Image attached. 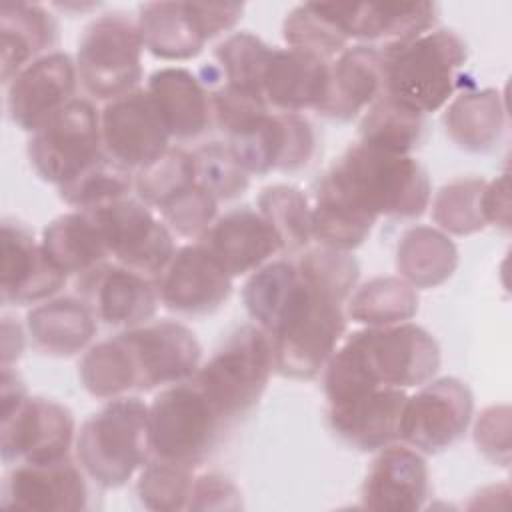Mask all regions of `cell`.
Returning a JSON list of instances; mask_svg holds the SVG:
<instances>
[{"mask_svg":"<svg viewBox=\"0 0 512 512\" xmlns=\"http://www.w3.org/2000/svg\"><path fill=\"white\" fill-rule=\"evenodd\" d=\"M296 268V284L268 336L274 370L310 380L324 370L344 336V302L358 282L360 266L346 250L318 246L308 250Z\"/></svg>","mask_w":512,"mask_h":512,"instance_id":"1","label":"cell"},{"mask_svg":"<svg viewBox=\"0 0 512 512\" xmlns=\"http://www.w3.org/2000/svg\"><path fill=\"white\" fill-rule=\"evenodd\" d=\"M440 348L430 332L402 322L350 334L324 366L328 404L374 388H412L434 378Z\"/></svg>","mask_w":512,"mask_h":512,"instance_id":"2","label":"cell"},{"mask_svg":"<svg viewBox=\"0 0 512 512\" xmlns=\"http://www.w3.org/2000/svg\"><path fill=\"white\" fill-rule=\"evenodd\" d=\"M318 186L376 220L420 216L432 196L428 172L416 158L362 142L346 148Z\"/></svg>","mask_w":512,"mask_h":512,"instance_id":"3","label":"cell"},{"mask_svg":"<svg viewBox=\"0 0 512 512\" xmlns=\"http://www.w3.org/2000/svg\"><path fill=\"white\" fill-rule=\"evenodd\" d=\"M74 454L94 484L124 486L152 456L148 406L134 396L112 398L80 426Z\"/></svg>","mask_w":512,"mask_h":512,"instance_id":"4","label":"cell"},{"mask_svg":"<svg viewBox=\"0 0 512 512\" xmlns=\"http://www.w3.org/2000/svg\"><path fill=\"white\" fill-rule=\"evenodd\" d=\"M384 94L426 114L452 96L466 62L464 40L446 28L430 30L408 44L382 50Z\"/></svg>","mask_w":512,"mask_h":512,"instance_id":"5","label":"cell"},{"mask_svg":"<svg viewBox=\"0 0 512 512\" xmlns=\"http://www.w3.org/2000/svg\"><path fill=\"white\" fill-rule=\"evenodd\" d=\"M0 454L6 466L50 462L70 454L76 440L72 412L50 398L28 396L10 368L2 370Z\"/></svg>","mask_w":512,"mask_h":512,"instance_id":"6","label":"cell"},{"mask_svg":"<svg viewBox=\"0 0 512 512\" xmlns=\"http://www.w3.org/2000/svg\"><path fill=\"white\" fill-rule=\"evenodd\" d=\"M274 370L270 336L256 324L240 326L198 368L192 380L226 424L248 414L260 400Z\"/></svg>","mask_w":512,"mask_h":512,"instance_id":"7","label":"cell"},{"mask_svg":"<svg viewBox=\"0 0 512 512\" xmlns=\"http://www.w3.org/2000/svg\"><path fill=\"white\" fill-rule=\"evenodd\" d=\"M148 426L154 456L198 466L216 446L226 422L190 378L154 396Z\"/></svg>","mask_w":512,"mask_h":512,"instance_id":"8","label":"cell"},{"mask_svg":"<svg viewBox=\"0 0 512 512\" xmlns=\"http://www.w3.org/2000/svg\"><path fill=\"white\" fill-rule=\"evenodd\" d=\"M142 38L134 20L122 12L94 18L76 50V72L96 100H114L138 88L142 80Z\"/></svg>","mask_w":512,"mask_h":512,"instance_id":"9","label":"cell"},{"mask_svg":"<svg viewBox=\"0 0 512 512\" xmlns=\"http://www.w3.org/2000/svg\"><path fill=\"white\" fill-rule=\"evenodd\" d=\"M104 154L100 112L84 98L70 100L38 126L28 140L36 174L58 188L74 180Z\"/></svg>","mask_w":512,"mask_h":512,"instance_id":"10","label":"cell"},{"mask_svg":"<svg viewBox=\"0 0 512 512\" xmlns=\"http://www.w3.org/2000/svg\"><path fill=\"white\" fill-rule=\"evenodd\" d=\"M86 212L118 264L156 280L172 260L176 252L172 232L144 202L126 196Z\"/></svg>","mask_w":512,"mask_h":512,"instance_id":"11","label":"cell"},{"mask_svg":"<svg viewBox=\"0 0 512 512\" xmlns=\"http://www.w3.org/2000/svg\"><path fill=\"white\" fill-rule=\"evenodd\" d=\"M474 396L452 376L430 380L406 398L400 440L424 454H436L460 440L472 420Z\"/></svg>","mask_w":512,"mask_h":512,"instance_id":"12","label":"cell"},{"mask_svg":"<svg viewBox=\"0 0 512 512\" xmlns=\"http://www.w3.org/2000/svg\"><path fill=\"white\" fill-rule=\"evenodd\" d=\"M132 362L136 390L190 380L202 360V348L194 332L176 320L146 322L118 334Z\"/></svg>","mask_w":512,"mask_h":512,"instance_id":"13","label":"cell"},{"mask_svg":"<svg viewBox=\"0 0 512 512\" xmlns=\"http://www.w3.org/2000/svg\"><path fill=\"white\" fill-rule=\"evenodd\" d=\"M100 130L104 154L136 172L158 160L170 142L164 120L146 88L106 102L100 112Z\"/></svg>","mask_w":512,"mask_h":512,"instance_id":"14","label":"cell"},{"mask_svg":"<svg viewBox=\"0 0 512 512\" xmlns=\"http://www.w3.org/2000/svg\"><path fill=\"white\" fill-rule=\"evenodd\" d=\"M228 146L248 174L294 172L314 156L316 134L300 114L268 112L250 128L232 136Z\"/></svg>","mask_w":512,"mask_h":512,"instance_id":"15","label":"cell"},{"mask_svg":"<svg viewBox=\"0 0 512 512\" xmlns=\"http://www.w3.org/2000/svg\"><path fill=\"white\" fill-rule=\"evenodd\" d=\"M76 290L96 320L114 328H136L158 310L156 280L118 262H104L78 276Z\"/></svg>","mask_w":512,"mask_h":512,"instance_id":"16","label":"cell"},{"mask_svg":"<svg viewBox=\"0 0 512 512\" xmlns=\"http://www.w3.org/2000/svg\"><path fill=\"white\" fill-rule=\"evenodd\" d=\"M2 506L30 512H74L88 504L86 474L68 456L50 462H24L2 482Z\"/></svg>","mask_w":512,"mask_h":512,"instance_id":"17","label":"cell"},{"mask_svg":"<svg viewBox=\"0 0 512 512\" xmlns=\"http://www.w3.org/2000/svg\"><path fill=\"white\" fill-rule=\"evenodd\" d=\"M160 302L178 314L202 316L218 310L232 292V276L198 242L174 252L156 278Z\"/></svg>","mask_w":512,"mask_h":512,"instance_id":"18","label":"cell"},{"mask_svg":"<svg viewBox=\"0 0 512 512\" xmlns=\"http://www.w3.org/2000/svg\"><path fill=\"white\" fill-rule=\"evenodd\" d=\"M76 82V62L68 54L54 50L36 58L8 82L6 108L10 120L22 130L34 132L74 100Z\"/></svg>","mask_w":512,"mask_h":512,"instance_id":"19","label":"cell"},{"mask_svg":"<svg viewBox=\"0 0 512 512\" xmlns=\"http://www.w3.org/2000/svg\"><path fill=\"white\" fill-rule=\"evenodd\" d=\"M66 282L34 240L18 222H2L0 236V294L4 304H34L48 300Z\"/></svg>","mask_w":512,"mask_h":512,"instance_id":"20","label":"cell"},{"mask_svg":"<svg viewBox=\"0 0 512 512\" xmlns=\"http://www.w3.org/2000/svg\"><path fill=\"white\" fill-rule=\"evenodd\" d=\"M430 496L424 456L408 444H388L374 458L364 484L362 506L386 512H412Z\"/></svg>","mask_w":512,"mask_h":512,"instance_id":"21","label":"cell"},{"mask_svg":"<svg viewBox=\"0 0 512 512\" xmlns=\"http://www.w3.org/2000/svg\"><path fill=\"white\" fill-rule=\"evenodd\" d=\"M402 388H374L330 404L332 430L362 452H376L400 440L406 404Z\"/></svg>","mask_w":512,"mask_h":512,"instance_id":"22","label":"cell"},{"mask_svg":"<svg viewBox=\"0 0 512 512\" xmlns=\"http://www.w3.org/2000/svg\"><path fill=\"white\" fill-rule=\"evenodd\" d=\"M198 242L232 278L258 270L274 254L282 252L272 226L258 210L248 206L216 218Z\"/></svg>","mask_w":512,"mask_h":512,"instance_id":"23","label":"cell"},{"mask_svg":"<svg viewBox=\"0 0 512 512\" xmlns=\"http://www.w3.org/2000/svg\"><path fill=\"white\" fill-rule=\"evenodd\" d=\"M436 10L434 2H338L348 38L362 40L378 50L398 48L430 32Z\"/></svg>","mask_w":512,"mask_h":512,"instance_id":"24","label":"cell"},{"mask_svg":"<svg viewBox=\"0 0 512 512\" xmlns=\"http://www.w3.org/2000/svg\"><path fill=\"white\" fill-rule=\"evenodd\" d=\"M384 94L382 50L358 44L330 62L328 86L318 114L332 120H352Z\"/></svg>","mask_w":512,"mask_h":512,"instance_id":"25","label":"cell"},{"mask_svg":"<svg viewBox=\"0 0 512 512\" xmlns=\"http://www.w3.org/2000/svg\"><path fill=\"white\" fill-rule=\"evenodd\" d=\"M330 62L296 48H272L264 68L262 94L278 112L318 108L328 86Z\"/></svg>","mask_w":512,"mask_h":512,"instance_id":"26","label":"cell"},{"mask_svg":"<svg viewBox=\"0 0 512 512\" xmlns=\"http://www.w3.org/2000/svg\"><path fill=\"white\" fill-rule=\"evenodd\" d=\"M146 92L160 112L170 138L192 140L212 124L210 90L190 70L168 66L156 70Z\"/></svg>","mask_w":512,"mask_h":512,"instance_id":"27","label":"cell"},{"mask_svg":"<svg viewBox=\"0 0 512 512\" xmlns=\"http://www.w3.org/2000/svg\"><path fill=\"white\" fill-rule=\"evenodd\" d=\"M58 44L56 18L34 2H4L0 6V64L8 84L36 58L54 52Z\"/></svg>","mask_w":512,"mask_h":512,"instance_id":"28","label":"cell"},{"mask_svg":"<svg viewBox=\"0 0 512 512\" xmlns=\"http://www.w3.org/2000/svg\"><path fill=\"white\" fill-rule=\"evenodd\" d=\"M26 330L36 350L48 356H74L96 334V316L76 296L48 298L26 314Z\"/></svg>","mask_w":512,"mask_h":512,"instance_id":"29","label":"cell"},{"mask_svg":"<svg viewBox=\"0 0 512 512\" xmlns=\"http://www.w3.org/2000/svg\"><path fill=\"white\" fill-rule=\"evenodd\" d=\"M144 48L162 60H188L208 42L194 16L192 2H146L136 20Z\"/></svg>","mask_w":512,"mask_h":512,"instance_id":"30","label":"cell"},{"mask_svg":"<svg viewBox=\"0 0 512 512\" xmlns=\"http://www.w3.org/2000/svg\"><path fill=\"white\" fill-rule=\"evenodd\" d=\"M40 246L48 260L66 276L84 272L108 262V248L102 234L86 210H76L52 220L44 232Z\"/></svg>","mask_w":512,"mask_h":512,"instance_id":"31","label":"cell"},{"mask_svg":"<svg viewBox=\"0 0 512 512\" xmlns=\"http://www.w3.org/2000/svg\"><path fill=\"white\" fill-rule=\"evenodd\" d=\"M506 124V108L498 90H466L444 112V128L450 140L468 152H486L500 140Z\"/></svg>","mask_w":512,"mask_h":512,"instance_id":"32","label":"cell"},{"mask_svg":"<svg viewBox=\"0 0 512 512\" xmlns=\"http://www.w3.org/2000/svg\"><path fill=\"white\" fill-rule=\"evenodd\" d=\"M456 266V244L438 228L414 226L402 234L396 246V270L414 288L440 286Z\"/></svg>","mask_w":512,"mask_h":512,"instance_id":"33","label":"cell"},{"mask_svg":"<svg viewBox=\"0 0 512 512\" xmlns=\"http://www.w3.org/2000/svg\"><path fill=\"white\" fill-rule=\"evenodd\" d=\"M288 48L310 52L332 62L348 48L338 2H306L292 8L282 24Z\"/></svg>","mask_w":512,"mask_h":512,"instance_id":"34","label":"cell"},{"mask_svg":"<svg viewBox=\"0 0 512 512\" xmlns=\"http://www.w3.org/2000/svg\"><path fill=\"white\" fill-rule=\"evenodd\" d=\"M358 134V142L366 146L394 154H410L422 140L424 114L382 94L364 112Z\"/></svg>","mask_w":512,"mask_h":512,"instance_id":"35","label":"cell"},{"mask_svg":"<svg viewBox=\"0 0 512 512\" xmlns=\"http://www.w3.org/2000/svg\"><path fill=\"white\" fill-rule=\"evenodd\" d=\"M346 312L358 324L394 326L416 316L418 294L400 276H378L350 296Z\"/></svg>","mask_w":512,"mask_h":512,"instance_id":"36","label":"cell"},{"mask_svg":"<svg viewBox=\"0 0 512 512\" xmlns=\"http://www.w3.org/2000/svg\"><path fill=\"white\" fill-rule=\"evenodd\" d=\"M258 212L272 226L282 252H296L312 238V206L306 194L290 184L266 186L258 196Z\"/></svg>","mask_w":512,"mask_h":512,"instance_id":"37","label":"cell"},{"mask_svg":"<svg viewBox=\"0 0 512 512\" xmlns=\"http://www.w3.org/2000/svg\"><path fill=\"white\" fill-rule=\"evenodd\" d=\"M376 218L356 210L336 194L316 186L312 206V238L320 246L336 250H354L372 232Z\"/></svg>","mask_w":512,"mask_h":512,"instance_id":"38","label":"cell"},{"mask_svg":"<svg viewBox=\"0 0 512 512\" xmlns=\"http://www.w3.org/2000/svg\"><path fill=\"white\" fill-rule=\"evenodd\" d=\"M78 376L84 390L96 398H118L136 390L132 362L120 336L90 346L78 364Z\"/></svg>","mask_w":512,"mask_h":512,"instance_id":"39","label":"cell"},{"mask_svg":"<svg viewBox=\"0 0 512 512\" xmlns=\"http://www.w3.org/2000/svg\"><path fill=\"white\" fill-rule=\"evenodd\" d=\"M194 478L196 466L152 454L140 470L136 494L146 508L156 512L188 510Z\"/></svg>","mask_w":512,"mask_h":512,"instance_id":"40","label":"cell"},{"mask_svg":"<svg viewBox=\"0 0 512 512\" xmlns=\"http://www.w3.org/2000/svg\"><path fill=\"white\" fill-rule=\"evenodd\" d=\"M298 268L296 262L272 260L262 264L250 274L242 288V302L248 316L262 328L266 334L272 332L282 306L296 284Z\"/></svg>","mask_w":512,"mask_h":512,"instance_id":"41","label":"cell"},{"mask_svg":"<svg viewBox=\"0 0 512 512\" xmlns=\"http://www.w3.org/2000/svg\"><path fill=\"white\" fill-rule=\"evenodd\" d=\"M484 178H456L444 184L432 200V220L442 232L466 236L486 228Z\"/></svg>","mask_w":512,"mask_h":512,"instance_id":"42","label":"cell"},{"mask_svg":"<svg viewBox=\"0 0 512 512\" xmlns=\"http://www.w3.org/2000/svg\"><path fill=\"white\" fill-rule=\"evenodd\" d=\"M134 188L132 170L120 166L106 154H102L94 164L80 172L74 180L58 188L60 198L74 206L76 210H92L108 202L126 198Z\"/></svg>","mask_w":512,"mask_h":512,"instance_id":"43","label":"cell"},{"mask_svg":"<svg viewBox=\"0 0 512 512\" xmlns=\"http://www.w3.org/2000/svg\"><path fill=\"white\" fill-rule=\"evenodd\" d=\"M270 52L272 48L258 36L250 32H236L216 46L214 56L222 68L226 86L264 98L262 78Z\"/></svg>","mask_w":512,"mask_h":512,"instance_id":"44","label":"cell"},{"mask_svg":"<svg viewBox=\"0 0 512 512\" xmlns=\"http://www.w3.org/2000/svg\"><path fill=\"white\" fill-rule=\"evenodd\" d=\"M192 184H196L194 158L182 148H168L158 160L134 174L138 200L156 210Z\"/></svg>","mask_w":512,"mask_h":512,"instance_id":"45","label":"cell"},{"mask_svg":"<svg viewBox=\"0 0 512 512\" xmlns=\"http://www.w3.org/2000/svg\"><path fill=\"white\" fill-rule=\"evenodd\" d=\"M196 182L218 202L242 196L250 184V174L240 166L234 152L224 142H208L192 152Z\"/></svg>","mask_w":512,"mask_h":512,"instance_id":"46","label":"cell"},{"mask_svg":"<svg viewBox=\"0 0 512 512\" xmlns=\"http://www.w3.org/2000/svg\"><path fill=\"white\" fill-rule=\"evenodd\" d=\"M218 200L198 182L158 208L170 232L184 238H200L216 220Z\"/></svg>","mask_w":512,"mask_h":512,"instance_id":"47","label":"cell"},{"mask_svg":"<svg viewBox=\"0 0 512 512\" xmlns=\"http://www.w3.org/2000/svg\"><path fill=\"white\" fill-rule=\"evenodd\" d=\"M212 98V120L222 132L230 138L250 128L256 120L270 112V106L264 98L240 92L226 84L210 92Z\"/></svg>","mask_w":512,"mask_h":512,"instance_id":"48","label":"cell"},{"mask_svg":"<svg viewBox=\"0 0 512 512\" xmlns=\"http://www.w3.org/2000/svg\"><path fill=\"white\" fill-rule=\"evenodd\" d=\"M474 442L492 462L506 466L510 462V408L488 406L476 420Z\"/></svg>","mask_w":512,"mask_h":512,"instance_id":"49","label":"cell"},{"mask_svg":"<svg viewBox=\"0 0 512 512\" xmlns=\"http://www.w3.org/2000/svg\"><path fill=\"white\" fill-rule=\"evenodd\" d=\"M242 494L238 486L220 472L196 474L188 510H240Z\"/></svg>","mask_w":512,"mask_h":512,"instance_id":"50","label":"cell"},{"mask_svg":"<svg viewBox=\"0 0 512 512\" xmlns=\"http://www.w3.org/2000/svg\"><path fill=\"white\" fill-rule=\"evenodd\" d=\"M484 216L486 224L498 226L502 230L510 228V186L508 174L486 182L484 188Z\"/></svg>","mask_w":512,"mask_h":512,"instance_id":"51","label":"cell"},{"mask_svg":"<svg viewBox=\"0 0 512 512\" xmlns=\"http://www.w3.org/2000/svg\"><path fill=\"white\" fill-rule=\"evenodd\" d=\"M24 348L22 328L12 322V318L2 320V366H10V362L18 360Z\"/></svg>","mask_w":512,"mask_h":512,"instance_id":"52","label":"cell"}]
</instances>
